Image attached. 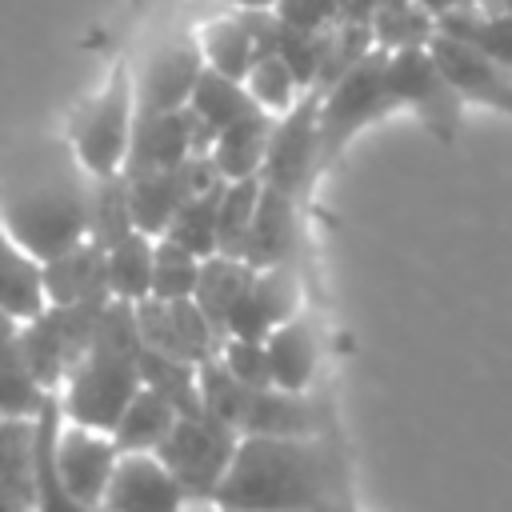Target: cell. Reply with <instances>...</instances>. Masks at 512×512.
<instances>
[{"instance_id": "484cf974", "label": "cell", "mask_w": 512, "mask_h": 512, "mask_svg": "<svg viewBox=\"0 0 512 512\" xmlns=\"http://www.w3.org/2000/svg\"><path fill=\"white\" fill-rule=\"evenodd\" d=\"M180 420V412L152 388L140 384V392L132 396V404L124 408V416L112 428V440L120 452H156L164 444V436L172 432V424Z\"/></svg>"}, {"instance_id": "ab89813d", "label": "cell", "mask_w": 512, "mask_h": 512, "mask_svg": "<svg viewBox=\"0 0 512 512\" xmlns=\"http://www.w3.org/2000/svg\"><path fill=\"white\" fill-rule=\"evenodd\" d=\"M276 20L288 28H304V32H328L332 24H340V4L336 0H276Z\"/></svg>"}, {"instance_id": "9c48e42d", "label": "cell", "mask_w": 512, "mask_h": 512, "mask_svg": "<svg viewBox=\"0 0 512 512\" xmlns=\"http://www.w3.org/2000/svg\"><path fill=\"white\" fill-rule=\"evenodd\" d=\"M316 92H304L288 112L276 116L260 180L276 192H288L304 204L308 188L320 180V148H316Z\"/></svg>"}, {"instance_id": "8fae6325", "label": "cell", "mask_w": 512, "mask_h": 512, "mask_svg": "<svg viewBox=\"0 0 512 512\" xmlns=\"http://www.w3.org/2000/svg\"><path fill=\"white\" fill-rule=\"evenodd\" d=\"M136 308V328H140V344L160 352V356H172V360H184V364H204L220 352V336L216 328L208 324V316L200 312V304L188 296V300H140L132 304Z\"/></svg>"}, {"instance_id": "ee69618b", "label": "cell", "mask_w": 512, "mask_h": 512, "mask_svg": "<svg viewBox=\"0 0 512 512\" xmlns=\"http://www.w3.org/2000/svg\"><path fill=\"white\" fill-rule=\"evenodd\" d=\"M224 8H276V0H220V8L216 12H224Z\"/></svg>"}, {"instance_id": "cb8c5ba5", "label": "cell", "mask_w": 512, "mask_h": 512, "mask_svg": "<svg viewBox=\"0 0 512 512\" xmlns=\"http://www.w3.org/2000/svg\"><path fill=\"white\" fill-rule=\"evenodd\" d=\"M436 32H444V36H452V40L484 52L488 60L512 68V16L500 12L488 0H476V4H468L460 12L440 16L436 20Z\"/></svg>"}, {"instance_id": "7bdbcfd3", "label": "cell", "mask_w": 512, "mask_h": 512, "mask_svg": "<svg viewBox=\"0 0 512 512\" xmlns=\"http://www.w3.org/2000/svg\"><path fill=\"white\" fill-rule=\"evenodd\" d=\"M0 512H32V500L12 492L8 484H0Z\"/></svg>"}, {"instance_id": "b9f144b4", "label": "cell", "mask_w": 512, "mask_h": 512, "mask_svg": "<svg viewBox=\"0 0 512 512\" xmlns=\"http://www.w3.org/2000/svg\"><path fill=\"white\" fill-rule=\"evenodd\" d=\"M432 20H440V16H448V12H460V8H468V4H476V0H416Z\"/></svg>"}, {"instance_id": "8d00e7d4", "label": "cell", "mask_w": 512, "mask_h": 512, "mask_svg": "<svg viewBox=\"0 0 512 512\" xmlns=\"http://www.w3.org/2000/svg\"><path fill=\"white\" fill-rule=\"evenodd\" d=\"M196 280H200V256H192L188 248L160 236L156 256H152V296L156 300H188L196 292Z\"/></svg>"}, {"instance_id": "f6af8a7d", "label": "cell", "mask_w": 512, "mask_h": 512, "mask_svg": "<svg viewBox=\"0 0 512 512\" xmlns=\"http://www.w3.org/2000/svg\"><path fill=\"white\" fill-rule=\"evenodd\" d=\"M16 328H20V324H16L12 316H4V312H0V340H8V336H12Z\"/></svg>"}, {"instance_id": "7402d4cb", "label": "cell", "mask_w": 512, "mask_h": 512, "mask_svg": "<svg viewBox=\"0 0 512 512\" xmlns=\"http://www.w3.org/2000/svg\"><path fill=\"white\" fill-rule=\"evenodd\" d=\"M272 124L276 116L272 112H252L228 128H220L212 136V164L224 180H248V176H260L264 168V152H268V136H272Z\"/></svg>"}, {"instance_id": "e575fe53", "label": "cell", "mask_w": 512, "mask_h": 512, "mask_svg": "<svg viewBox=\"0 0 512 512\" xmlns=\"http://www.w3.org/2000/svg\"><path fill=\"white\" fill-rule=\"evenodd\" d=\"M36 476V420H0V484L32 500Z\"/></svg>"}, {"instance_id": "277c9868", "label": "cell", "mask_w": 512, "mask_h": 512, "mask_svg": "<svg viewBox=\"0 0 512 512\" xmlns=\"http://www.w3.org/2000/svg\"><path fill=\"white\" fill-rule=\"evenodd\" d=\"M316 148H320V176L340 164L348 144L376 120L400 112L388 80V52L372 48L352 72H344L332 88L316 92Z\"/></svg>"}, {"instance_id": "7dc6e473", "label": "cell", "mask_w": 512, "mask_h": 512, "mask_svg": "<svg viewBox=\"0 0 512 512\" xmlns=\"http://www.w3.org/2000/svg\"><path fill=\"white\" fill-rule=\"evenodd\" d=\"M332 512H360V504H356V500H348V504H340V508H332Z\"/></svg>"}, {"instance_id": "3957f363", "label": "cell", "mask_w": 512, "mask_h": 512, "mask_svg": "<svg viewBox=\"0 0 512 512\" xmlns=\"http://www.w3.org/2000/svg\"><path fill=\"white\" fill-rule=\"evenodd\" d=\"M140 328L128 300H108L92 336V348L60 384L56 400L68 424L112 432L132 396L140 392Z\"/></svg>"}, {"instance_id": "30bf717a", "label": "cell", "mask_w": 512, "mask_h": 512, "mask_svg": "<svg viewBox=\"0 0 512 512\" xmlns=\"http://www.w3.org/2000/svg\"><path fill=\"white\" fill-rule=\"evenodd\" d=\"M204 72L196 28H176L148 48L144 64H132L136 76V112H172L184 108Z\"/></svg>"}, {"instance_id": "8992f818", "label": "cell", "mask_w": 512, "mask_h": 512, "mask_svg": "<svg viewBox=\"0 0 512 512\" xmlns=\"http://www.w3.org/2000/svg\"><path fill=\"white\" fill-rule=\"evenodd\" d=\"M108 300H84V304H44L32 320L16 328L20 352L36 380L48 392H60L68 372L80 364V356L92 348L100 312Z\"/></svg>"}, {"instance_id": "d590c367", "label": "cell", "mask_w": 512, "mask_h": 512, "mask_svg": "<svg viewBox=\"0 0 512 512\" xmlns=\"http://www.w3.org/2000/svg\"><path fill=\"white\" fill-rule=\"evenodd\" d=\"M244 88H248L252 100H256L264 112H272V116L288 112V108L304 96L300 80L292 76V68H288L276 52H260V56L252 60V68H248V76H244Z\"/></svg>"}, {"instance_id": "603a6c76", "label": "cell", "mask_w": 512, "mask_h": 512, "mask_svg": "<svg viewBox=\"0 0 512 512\" xmlns=\"http://www.w3.org/2000/svg\"><path fill=\"white\" fill-rule=\"evenodd\" d=\"M252 280H256V268L244 264L240 256H220V252H216V256L200 260V280H196L192 300L200 304V312L208 316V324L216 328L220 340H224V332H228L232 308L244 300V292L252 288Z\"/></svg>"}, {"instance_id": "2e32d148", "label": "cell", "mask_w": 512, "mask_h": 512, "mask_svg": "<svg viewBox=\"0 0 512 512\" xmlns=\"http://www.w3.org/2000/svg\"><path fill=\"white\" fill-rule=\"evenodd\" d=\"M428 52L436 56V64L444 68V76L452 80V88L460 92L464 104H480V108L512 120V68L488 60L484 52H476L444 32H432Z\"/></svg>"}, {"instance_id": "6da1fadb", "label": "cell", "mask_w": 512, "mask_h": 512, "mask_svg": "<svg viewBox=\"0 0 512 512\" xmlns=\"http://www.w3.org/2000/svg\"><path fill=\"white\" fill-rule=\"evenodd\" d=\"M352 496V464L336 432L240 436L212 496L216 512H332Z\"/></svg>"}, {"instance_id": "5b68a950", "label": "cell", "mask_w": 512, "mask_h": 512, "mask_svg": "<svg viewBox=\"0 0 512 512\" xmlns=\"http://www.w3.org/2000/svg\"><path fill=\"white\" fill-rule=\"evenodd\" d=\"M132 128H136V76H132L128 60H116L104 88L72 112L68 148L76 152L80 168L92 180L116 176V172H124Z\"/></svg>"}, {"instance_id": "d4e9b609", "label": "cell", "mask_w": 512, "mask_h": 512, "mask_svg": "<svg viewBox=\"0 0 512 512\" xmlns=\"http://www.w3.org/2000/svg\"><path fill=\"white\" fill-rule=\"evenodd\" d=\"M44 280H40V260H32L0 224V312L12 316L16 324L32 320L44 308Z\"/></svg>"}, {"instance_id": "ffe728a7", "label": "cell", "mask_w": 512, "mask_h": 512, "mask_svg": "<svg viewBox=\"0 0 512 512\" xmlns=\"http://www.w3.org/2000/svg\"><path fill=\"white\" fill-rule=\"evenodd\" d=\"M264 348H268L272 388H284V392H308L312 388L316 368H320V340H316V324L304 312L284 320L280 328H272Z\"/></svg>"}, {"instance_id": "1f68e13d", "label": "cell", "mask_w": 512, "mask_h": 512, "mask_svg": "<svg viewBox=\"0 0 512 512\" xmlns=\"http://www.w3.org/2000/svg\"><path fill=\"white\" fill-rule=\"evenodd\" d=\"M260 188H264L260 176L224 184L220 208H216V252L220 256H240L248 228H252V216H256V204H260Z\"/></svg>"}, {"instance_id": "7c38bea8", "label": "cell", "mask_w": 512, "mask_h": 512, "mask_svg": "<svg viewBox=\"0 0 512 512\" xmlns=\"http://www.w3.org/2000/svg\"><path fill=\"white\" fill-rule=\"evenodd\" d=\"M208 148H212V132L196 120L188 104L172 112H136V128H132L128 156H124V176L176 168L188 156H200Z\"/></svg>"}, {"instance_id": "f546056e", "label": "cell", "mask_w": 512, "mask_h": 512, "mask_svg": "<svg viewBox=\"0 0 512 512\" xmlns=\"http://www.w3.org/2000/svg\"><path fill=\"white\" fill-rule=\"evenodd\" d=\"M132 232H136V224H132V204H128V180H124V172L92 180V196H88V240L108 252L112 244H120Z\"/></svg>"}, {"instance_id": "c3c4849f", "label": "cell", "mask_w": 512, "mask_h": 512, "mask_svg": "<svg viewBox=\"0 0 512 512\" xmlns=\"http://www.w3.org/2000/svg\"><path fill=\"white\" fill-rule=\"evenodd\" d=\"M188 512H216V508H204V504H196V508H188Z\"/></svg>"}, {"instance_id": "bcb514c9", "label": "cell", "mask_w": 512, "mask_h": 512, "mask_svg": "<svg viewBox=\"0 0 512 512\" xmlns=\"http://www.w3.org/2000/svg\"><path fill=\"white\" fill-rule=\"evenodd\" d=\"M488 4H496L500 12H508V16H512V0H488Z\"/></svg>"}, {"instance_id": "5bb4252c", "label": "cell", "mask_w": 512, "mask_h": 512, "mask_svg": "<svg viewBox=\"0 0 512 512\" xmlns=\"http://www.w3.org/2000/svg\"><path fill=\"white\" fill-rule=\"evenodd\" d=\"M52 456H56V472H60L64 488L84 508L96 512V504H100V496L112 480V468L120 460V448H116L112 432H96V428H80V424L60 420Z\"/></svg>"}, {"instance_id": "4dcf8cb0", "label": "cell", "mask_w": 512, "mask_h": 512, "mask_svg": "<svg viewBox=\"0 0 512 512\" xmlns=\"http://www.w3.org/2000/svg\"><path fill=\"white\" fill-rule=\"evenodd\" d=\"M196 368H200V364H184V360L160 356V352H152V348H140V380H144V388L160 392L180 416L204 412V408H200V380H196Z\"/></svg>"}, {"instance_id": "e0dca14e", "label": "cell", "mask_w": 512, "mask_h": 512, "mask_svg": "<svg viewBox=\"0 0 512 512\" xmlns=\"http://www.w3.org/2000/svg\"><path fill=\"white\" fill-rule=\"evenodd\" d=\"M300 200L276 188H260V204L248 228V240L240 248V260L260 268H276V264H296L300 260V244H304V224H300Z\"/></svg>"}, {"instance_id": "7a4b0ae2", "label": "cell", "mask_w": 512, "mask_h": 512, "mask_svg": "<svg viewBox=\"0 0 512 512\" xmlns=\"http://www.w3.org/2000/svg\"><path fill=\"white\" fill-rule=\"evenodd\" d=\"M92 176L64 144H36L0 180V224L32 256L52 260L88 240Z\"/></svg>"}, {"instance_id": "f1b7e54d", "label": "cell", "mask_w": 512, "mask_h": 512, "mask_svg": "<svg viewBox=\"0 0 512 512\" xmlns=\"http://www.w3.org/2000/svg\"><path fill=\"white\" fill-rule=\"evenodd\" d=\"M152 256H156V240L144 236V232H132V236H124L120 244H112L104 252L112 300L140 304V300L152 296Z\"/></svg>"}, {"instance_id": "ac0fdd59", "label": "cell", "mask_w": 512, "mask_h": 512, "mask_svg": "<svg viewBox=\"0 0 512 512\" xmlns=\"http://www.w3.org/2000/svg\"><path fill=\"white\" fill-rule=\"evenodd\" d=\"M328 416L320 400L308 392H284V388H252L244 416H240V436H324Z\"/></svg>"}, {"instance_id": "44dd1931", "label": "cell", "mask_w": 512, "mask_h": 512, "mask_svg": "<svg viewBox=\"0 0 512 512\" xmlns=\"http://www.w3.org/2000/svg\"><path fill=\"white\" fill-rule=\"evenodd\" d=\"M196 40H200L204 68H212L220 76H232V80H244L248 68H252V60L260 56L256 36H252V28L244 24V16L236 8H224V12L204 16L200 28H196Z\"/></svg>"}, {"instance_id": "83f0119b", "label": "cell", "mask_w": 512, "mask_h": 512, "mask_svg": "<svg viewBox=\"0 0 512 512\" xmlns=\"http://www.w3.org/2000/svg\"><path fill=\"white\" fill-rule=\"evenodd\" d=\"M188 108L196 112V120H200L212 136H216L220 128H228V124L252 116V112H264V108L252 100V92L244 88V80L220 76V72H212V68L200 72V80H196V88H192V96H188Z\"/></svg>"}, {"instance_id": "f35d334b", "label": "cell", "mask_w": 512, "mask_h": 512, "mask_svg": "<svg viewBox=\"0 0 512 512\" xmlns=\"http://www.w3.org/2000/svg\"><path fill=\"white\" fill-rule=\"evenodd\" d=\"M216 360L248 388H272V368H268V348L264 340H240V336H224Z\"/></svg>"}, {"instance_id": "4fadbf2b", "label": "cell", "mask_w": 512, "mask_h": 512, "mask_svg": "<svg viewBox=\"0 0 512 512\" xmlns=\"http://www.w3.org/2000/svg\"><path fill=\"white\" fill-rule=\"evenodd\" d=\"M196 508L156 452H120L96 512H188Z\"/></svg>"}, {"instance_id": "836d02e7", "label": "cell", "mask_w": 512, "mask_h": 512, "mask_svg": "<svg viewBox=\"0 0 512 512\" xmlns=\"http://www.w3.org/2000/svg\"><path fill=\"white\" fill-rule=\"evenodd\" d=\"M432 32H436V20L416 0H380L372 16V36H376V48L384 52L420 48L432 40Z\"/></svg>"}, {"instance_id": "52a82bcc", "label": "cell", "mask_w": 512, "mask_h": 512, "mask_svg": "<svg viewBox=\"0 0 512 512\" xmlns=\"http://www.w3.org/2000/svg\"><path fill=\"white\" fill-rule=\"evenodd\" d=\"M240 432L228 428L224 420L196 412V416H180L172 424V432L164 436V444L156 448V456L164 460V468L176 476V484L184 488V496L192 504L212 508V496L236 456Z\"/></svg>"}, {"instance_id": "d6986e66", "label": "cell", "mask_w": 512, "mask_h": 512, "mask_svg": "<svg viewBox=\"0 0 512 512\" xmlns=\"http://www.w3.org/2000/svg\"><path fill=\"white\" fill-rule=\"evenodd\" d=\"M44 280V300L48 304H84V300H112L108 292V268H104V248L92 240L52 256L40 264Z\"/></svg>"}, {"instance_id": "d6a6232c", "label": "cell", "mask_w": 512, "mask_h": 512, "mask_svg": "<svg viewBox=\"0 0 512 512\" xmlns=\"http://www.w3.org/2000/svg\"><path fill=\"white\" fill-rule=\"evenodd\" d=\"M224 184H228V180H224ZM224 184H216V188H208V192L188 196V200H184V208L172 216V224H168L164 240H172V244L188 248V252H192V256H200V260L216 256V208H220V192H224Z\"/></svg>"}, {"instance_id": "60d3db41", "label": "cell", "mask_w": 512, "mask_h": 512, "mask_svg": "<svg viewBox=\"0 0 512 512\" xmlns=\"http://www.w3.org/2000/svg\"><path fill=\"white\" fill-rule=\"evenodd\" d=\"M336 4H340V20H348V24H372V16L380 8V0H336Z\"/></svg>"}, {"instance_id": "9a60e30c", "label": "cell", "mask_w": 512, "mask_h": 512, "mask_svg": "<svg viewBox=\"0 0 512 512\" xmlns=\"http://www.w3.org/2000/svg\"><path fill=\"white\" fill-rule=\"evenodd\" d=\"M304 312V280L296 264H276V268H260L252 288L244 292V300L232 308L228 316V332L224 336H240V340H268L272 328H280L284 320Z\"/></svg>"}, {"instance_id": "ba28073f", "label": "cell", "mask_w": 512, "mask_h": 512, "mask_svg": "<svg viewBox=\"0 0 512 512\" xmlns=\"http://www.w3.org/2000/svg\"><path fill=\"white\" fill-rule=\"evenodd\" d=\"M388 80L400 112H412L432 140L456 144L464 124V100L444 76V68L436 64V56L428 52V44L388 52Z\"/></svg>"}, {"instance_id": "4316f807", "label": "cell", "mask_w": 512, "mask_h": 512, "mask_svg": "<svg viewBox=\"0 0 512 512\" xmlns=\"http://www.w3.org/2000/svg\"><path fill=\"white\" fill-rule=\"evenodd\" d=\"M52 396L28 368L16 332L0 340V420H36Z\"/></svg>"}, {"instance_id": "74e56055", "label": "cell", "mask_w": 512, "mask_h": 512, "mask_svg": "<svg viewBox=\"0 0 512 512\" xmlns=\"http://www.w3.org/2000/svg\"><path fill=\"white\" fill-rule=\"evenodd\" d=\"M276 56L292 68V76L300 80V88L312 92L316 80H320V64H324V32H304V28L280 24V32H276Z\"/></svg>"}]
</instances>
